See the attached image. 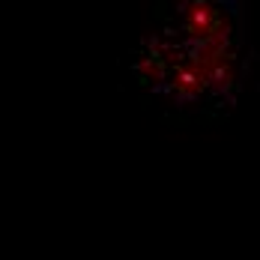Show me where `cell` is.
Wrapping results in <instances>:
<instances>
[{
	"mask_svg": "<svg viewBox=\"0 0 260 260\" xmlns=\"http://www.w3.org/2000/svg\"><path fill=\"white\" fill-rule=\"evenodd\" d=\"M248 72L245 0L161 3L129 60L141 99L191 123L228 117Z\"/></svg>",
	"mask_w": 260,
	"mask_h": 260,
	"instance_id": "obj_1",
	"label": "cell"
}]
</instances>
